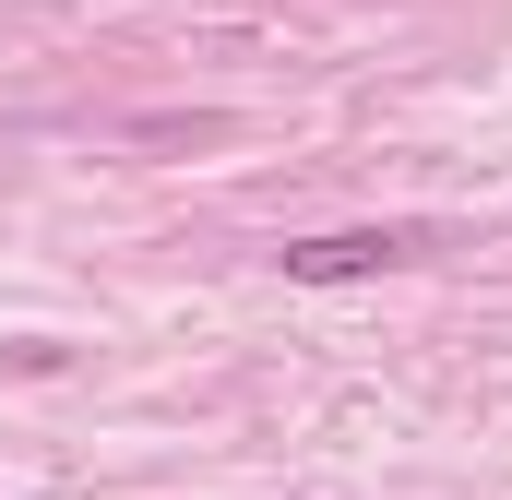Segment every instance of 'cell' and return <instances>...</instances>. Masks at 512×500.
Wrapping results in <instances>:
<instances>
[{"mask_svg": "<svg viewBox=\"0 0 512 500\" xmlns=\"http://www.w3.org/2000/svg\"><path fill=\"white\" fill-rule=\"evenodd\" d=\"M429 227H322V239H286V286H358V274H393V262H417Z\"/></svg>", "mask_w": 512, "mask_h": 500, "instance_id": "6da1fadb", "label": "cell"}]
</instances>
